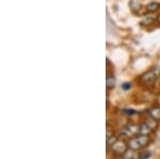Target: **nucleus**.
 Segmentation results:
<instances>
[{
  "label": "nucleus",
  "instance_id": "obj_4",
  "mask_svg": "<svg viewBox=\"0 0 160 159\" xmlns=\"http://www.w3.org/2000/svg\"><path fill=\"white\" fill-rule=\"evenodd\" d=\"M157 76L158 75L155 73V71H149L141 77L140 80H141V82L144 84H152L155 80H156Z\"/></svg>",
  "mask_w": 160,
  "mask_h": 159
},
{
  "label": "nucleus",
  "instance_id": "obj_2",
  "mask_svg": "<svg viewBox=\"0 0 160 159\" xmlns=\"http://www.w3.org/2000/svg\"><path fill=\"white\" fill-rule=\"evenodd\" d=\"M110 147L111 151L117 155H124L128 151V144H126L122 140H117Z\"/></svg>",
  "mask_w": 160,
  "mask_h": 159
},
{
  "label": "nucleus",
  "instance_id": "obj_13",
  "mask_svg": "<svg viewBox=\"0 0 160 159\" xmlns=\"http://www.w3.org/2000/svg\"><path fill=\"white\" fill-rule=\"evenodd\" d=\"M157 22H159V24H160V15H159V16H158V17H157Z\"/></svg>",
  "mask_w": 160,
  "mask_h": 159
},
{
  "label": "nucleus",
  "instance_id": "obj_5",
  "mask_svg": "<svg viewBox=\"0 0 160 159\" xmlns=\"http://www.w3.org/2000/svg\"><path fill=\"white\" fill-rule=\"evenodd\" d=\"M152 132H153V129H152L151 126H149V125L146 122L140 125V135L148 136Z\"/></svg>",
  "mask_w": 160,
  "mask_h": 159
},
{
  "label": "nucleus",
  "instance_id": "obj_14",
  "mask_svg": "<svg viewBox=\"0 0 160 159\" xmlns=\"http://www.w3.org/2000/svg\"><path fill=\"white\" fill-rule=\"evenodd\" d=\"M124 159H125V158H124Z\"/></svg>",
  "mask_w": 160,
  "mask_h": 159
},
{
  "label": "nucleus",
  "instance_id": "obj_11",
  "mask_svg": "<svg viewBox=\"0 0 160 159\" xmlns=\"http://www.w3.org/2000/svg\"><path fill=\"white\" fill-rule=\"evenodd\" d=\"M122 88L124 90H129L131 88V84L130 83H128V82H126V83H124L123 86H122Z\"/></svg>",
  "mask_w": 160,
  "mask_h": 159
},
{
  "label": "nucleus",
  "instance_id": "obj_10",
  "mask_svg": "<svg viewBox=\"0 0 160 159\" xmlns=\"http://www.w3.org/2000/svg\"><path fill=\"white\" fill-rule=\"evenodd\" d=\"M153 20H154L153 17H152V16H149L148 18H145V19H144L143 22H142V24H143V25L148 24H148H151V22H153Z\"/></svg>",
  "mask_w": 160,
  "mask_h": 159
},
{
  "label": "nucleus",
  "instance_id": "obj_3",
  "mask_svg": "<svg viewBox=\"0 0 160 159\" xmlns=\"http://www.w3.org/2000/svg\"><path fill=\"white\" fill-rule=\"evenodd\" d=\"M140 134V126L136 124H129L123 129L122 135L125 137H133V136Z\"/></svg>",
  "mask_w": 160,
  "mask_h": 159
},
{
  "label": "nucleus",
  "instance_id": "obj_9",
  "mask_svg": "<svg viewBox=\"0 0 160 159\" xmlns=\"http://www.w3.org/2000/svg\"><path fill=\"white\" fill-rule=\"evenodd\" d=\"M159 3H157V2H151V3L148 4V7H146V9H148V12H155L157 11V10L159 9Z\"/></svg>",
  "mask_w": 160,
  "mask_h": 159
},
{
  "label": "nucleus",
  "instance_id": "obj_1",
  "mask_svg": "<svg viewBox=\"0 0 160 159\" xmlns=\"http://www.w3.org/2000/svg\"><path fill=\"white\" fill-rule=\"evenodd\" d=\"M148 142H149L148 136L140 135V136H137V137L130 138V140L128 141V147L133 151H139L141 148H143L144 147H146Z\"/></svg>",
  "mask_w": 160,
  "mask_h": 159
},
{
  "label": "nucleus",
  "instance_id": "obj_8",
  "mask_svg": "<svg viewBox=\"0 0 160 159\" xmlns=\"http://www.w3.org/2000/svg\"><path fill=\"white\" fill-rule=\"evenodd\" d=\"M106 83H107V88L111 89V88H114L115 86V78L113 76H107V79H106Z\"/></svg>",
  "mask_w": 160,
  "mask_h": 159
},
{
  "label": "nucleus",
  "instance_id": "obj_12",
  "mask_svg": "<svg viewBox=\"0 0 160 159\" xmlns=\"http://www.w3.org/2000/svg\"><path fill=\"white\" fill-rule=\"evenodd\" d=\"M124 113H126V114H130V115H132V114H135L136 113V112L135 111H133V110H124Z\"/></svg>",
  "mask_w": 160,
  "mask_h": 159
},
{
  "label": "nucleus",
  "instance_id": "obj_7",
  "mask_svg": "<svg viewBox=\"0 0 160 159\" xmlns=\"http://www.w3.org/2000/svg\"><path fill=\"white\" fill-rule=\"evenodd\" d=\"M129 6H130V9L132 10L133 12L139 11V10H140V7H141L140 0H131Z\"/></svg>",
  "mask_w": 160,
  "mask_h": 159
},
{
  "label": "nucleus",
  "instance_id": "obj_6",
  "mask_svg": "<svg viewBox=\"0 0 160 159\" xmlns=\"http://www.w3.org/2000/svg\"><path fill=\"white\" fill-rule=\"evenodd\" d=\"M149 115H151L152 119L159 121L160 120V107H154L149 110Z\"/></svg>",
  "mask_w": 160,
  "mask_h": 159
}]
</instances>
